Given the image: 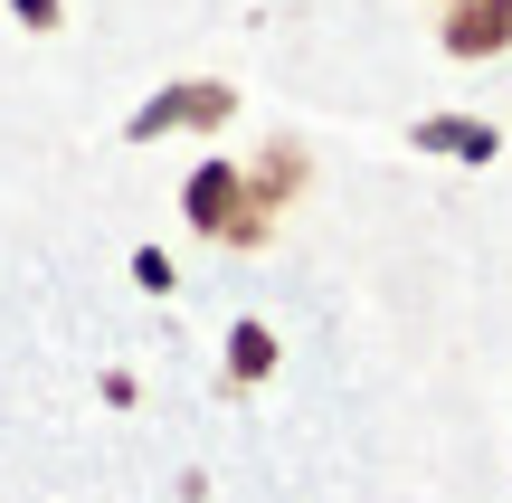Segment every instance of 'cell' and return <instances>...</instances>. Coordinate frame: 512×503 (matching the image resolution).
I'll list each match as a JSON object with an SVG mask.
<instances>
[{
	"mask_svg": "<svg viewBox=\"0 0 512 503\" xmlns=\"http://www.w3.org/2000/svg\"><path fill=\"white\" fill-rule=\"evenodd\" d=\"M437 10H456V0H437Z\"/></svg>",
	"mask_w": 512,
	"mask_h": 503,
	"instance_id": "cell-8",
	"label": "cell"
},
{
	"mask_svg": "<svg viewBox=\"0 0 512 503\" xmlns=\"http://www.w3.org/2000/svg\"><path fill=\"white\" fill-rule=\"evenodd\" d=\"M19 10V29H57V19H67V0H10Z\"/></svg>",
	"mask_w": 512,
	"mask_h": 503,
	"instance_id": "cell-7",
	"label": "cell"
},
{
	"mask_svg": "<svg viewBox=\"0 0 512 503\" xmlns=\"http://www.w3.org/2000/svg\"><path fill=\"white\" fill-rule=\"evenodd\" d=\"M437 48L456 57V67L503 57V48H512V0H456V10H446V29H437Z\"/></svg>",
	"mask_w": 512,
	"mask_h": 503,
	"instance_id": "cell-3",
	"label": "cell"
},
{
	"mask_svg": "<svg viewBox=\"0 0 512 503\" xmlns=\"http://www.w3.org/2000/svg\"><path fill=\"white\" fill-rule=\"evenodd\" d=\"M304 181H313V152H304V143H285V133H275V143L247 162V190H256L266 209H294V200H304Z\"/></svg>",
	"mask_w": 512,
	"mask_h": 503,
	"instance_id": "cell-4",
	"label": "cell"
},
{
	"mask_svg": "<svg viewBox=\"0 0 512 503\" xmlns=\"http://www.w3.org/2000/svg\"><path fill=\"white\" fill-rule=\"evenodd\" d=\"M427 152H465V162H494V133L484 124H418Z\"/></svg>",
	"mask_w": 512,
	"mask_h": 503,
	"instance_id": "cell-6",
	"label": "cell"
},
{
	"mask_svg": "<svg viewBox=\"0 0 512 503\" xmlns=\"http://www.w3.org/2000/svg\"><path fill=\"white\" fill-rule=\"evenodd\" d=\"M181 209H190V228L219 238V247H266V228H275V209L247 190V162H200L181 181Z\"/></svg>",
	"mask_w": 512,
	"mask_h": 503,
	"instance_id": "cell-1",
	"label": "cell"
},
{
	"mask_svg": "<svg viewBox=\"0 0 512 503\" xmlns=\"http://www.w3.org/2000/svg\"><path fill=\"white\" fill-rule=\"evenodd\" d=\"M228 114H238V86H228V76H190V86L143 95V105L124 114V133H133V143H162V133H219Z\"/></svg>",
	"mask_w": 512,
	"mask_h": 503,
	"instance_id": "cell-2",
	"label": "cell"
},
{
	"mask_svg": "<svg viewBox=\"0 0 512 503\" xmlns=\"http://www.w3.org/2000/svg\"><path fill=\"white\" fill-rule=\"evenodd\" d=\"M275 333L266 323H228V380H238V390H256V380H275Z\"/></svg>",
	"mask_w": 512,
	"mask_h": 503,
	"instance_id": "cell-5",
	"label": "cell"
}]
</instances>
